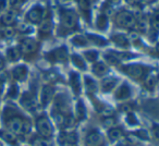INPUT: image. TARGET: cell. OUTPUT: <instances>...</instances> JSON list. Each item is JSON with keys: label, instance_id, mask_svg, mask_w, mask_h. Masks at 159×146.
<instances>
[{"label": "cell", "instance_id": "cell-15", "mask_svg": "<svg viewBox=\"0 0 159 146\" xmlns=\"http://www.w3.org/2000/svg\"><path fill=\"white\" fill-rule=\"evenodd\" d=\"M70 85L75 94H79L81 92V80L79 74L75 72H71L70 74Z\"/></svg>", "mask_w": 159, "mask_h": 146}, {"label": "cell", "instance_id": "cell-49", "mask_svg": "<svg viewBox=\"0 0 159 146\" xmlns=\"http://www.w3.org/2000/svg\"><path fill=\"white\" fill-rule=\"evenodd\" d=\"M2 91H3V81L0 80V95L2 94Z\"/></svg>", "mask_w": 159, "mask_h": 146}, {"label": "cell", "instance_id": "cell-14", "mask_svg": "<svg viewBox=\"0 0 159 146\" xmlns=\"http://www.w3.org/2000/svg\"><path fill=\"white\" fill-rule=\"evenodd\" d=\"M16 20V14L13 11H8L1 14L0 16V23L5 26H11Z\"/></svg>", "mask_w": 159, "mask_h": 146}, {"label": "cell", "instance_id": "cell-45", "mask_svg": "<svg viewBox=\"0 0 159 146\" xmlns=\"http://www.w3.org/2000/svg\"><path fill=\"white\" fill-rule=\"evenodd\" d=\"M126 121H128V123L130 124H136V118L134 117L133 115H129L128 118H126Z\"/></svg>", "mask_w": 159, "mask_h": 146}, {"label": "cell", "instance_id": "cell-1", "mask_svg": "<svg viewBox=\"0 0 159 146\" xmlns=\"http://www.w3.org/2000/svg\"><path fill=\"white\" fill-rule=\"evenodd\" d=\"M26 120L23 116H21L16 109L13 108H7L5 109L3 112V122L9 132H11L14 135H21L22 133L23 123Z\"/></svg>", "mask_w": 159, "mask_h": 146}, {"label": "cell", "instance_id": "cell-38", "mask_svg": "<svg viewBox=\"0 0 159 146\" xmlns=\"http://www.w3.org/2000/svg\"><path fill=\"white\" fill-rule=\"evenodd\" d=\"M136 25H137V29L141 32H145L146 30H147V23H146L145 20H139Z\"/></svg>", "mask_w": 159, "mask_h": 146}, {"label": "cell", "instance_id": "cell-29", "mask_svg": "<svg viewBox=\"0 0 159 146\" xmlns=\"http://www.w3.org/2000/svg\"><path fill=\"white\" fill-rule=\"evenodd\" d=\"M108 25V20H107V16L105 14H100L97 19V26L100 30H105Z\"/></svg>", "mask_w": 159, "mask_h": 146}, {"label": "cell", "instance_id": "cell-48", "mask_svg": "<svg viewBox=\"0 0 159 146\" xmlns=\"http://www.w3.org/2000/svg\"><path fill=\"white\" fill-rule=\"evenodd\" d=\"M126 1H128L129 3H131V5H139L142 0H126Z\"/></svg>", "mask_w": 159, "mask_h": 146}, {"label": "cell", "instance_id": "cell-43", "mask_svg": "<svg viewBox=\"0 0 159 146\" xmlns=\"http://www.w3.org/2000/svg\"><path fill=\"white\" fill-rule=\"evenodd\" d=\"M115 119H113L112 117H107L106 119L104 120V124L106 126H111V125H113L115 124Z\"/></svg>", "mask_w": 159, "mask_h": 146}, {"label": "cell", "instance_id": "cell-53", "mask_svg": "<svg viewBox=\"0 0 159 146\" xmlns=\"http://www.w3.org/2000/svg\"><path fill=\"white\" fill-rule=\"evenodd\" d=\"M117 146H124V144H119V145H117Z\"/></svg>", "mask_w": 159, "mask_h": 146}, {"label": "cell", "instance_id": "cell-16", "mask_svg": "<svg viewBox=\"0 0 159 146\" xmlns=\"http://www.w3.org/2000/svg\"><path fill=\"white\" fill-rule=\"evenodd\" d=\"M131 95V91L126 84H122L116 92V98L117 99H128Z\"/></svg>", "mask_w": 159, "mask_h": 146}, {"label": "cell", "instance_id": "cell-27", "mask_svg": "<svg viewBox=\"0 0 159 146\" xmlns=\"http://www.w3.org/2000/svg\"><path fill=\"white\" fill-rule=\"evenodd\" d=\"M108 135H109V139H111V141H118V139H120L122 137V131H121V129H118V128H113V129H111L110 131H109V133H108Z\"/></svg>", "mask_w": 159, "mask_h": 146}, {"label": "cell", "instance_id": "cell-36", "mask_svg": "<svg viewBox=\"0 0 159 146\" xmlns=\"http://www.w3.org/2000/svg\"><path fill=\"white\" fill-rule=\"evenodd\" d=\"M24 0H9V5L12 9H19L23 5Z\"/></svg>", "mask_w": 159, "mask_h": 146}, {"label": "cell", "instance_id": "cell-3", "mask_svg": "<svg viewBox=\"0 0 159 146\" xmlns=\"http://www.w3.org/2000/svg\"><path fill=\"white\" fill-rule=\"evenodd\" d=\"M116 23L119 25L120 27H124V29H132L136 24V20H135L134 16L129 11H120L119 13L116 16Z\"/></svg>", "mask_w": 159, "mask_h": 146}, {"label": "cell", "instance_id": "cell-44", "mask_svg": "<svg viewBox=\"0 0 159 146\" xmlns=\"http://www.w3.org/2000/svg\"><path fill=\"white\" fill-rule=\"evenodd\" d=\"M152 27L155 29V31H159V16H156L152 20Z\"/></svg>", "mask_w": 159, "mask_h": 146}, {"label": "cell", "instance_id": "cell-6", "mask_svg": "<svg viewBox=\"0 0 159 146\" xmlns=\"http://www.w3.org/2000/svg\"><path fill=\"white\" fill-rule=\"evenodd\" d=\"M21 105L29 111H35L38 107L37 98L35 94L32 92H27L21 97Z\"/></svg>", "mask_w": 159, "mask_h": 146}, {"label": "cell", "instance_id": "cell-35", "mask_svg": "<svg viewBox=\"0 0 159 146\" xmlns=\"http://www.w3.org/2000/svg\"><path fill=\"white\" fill-rule=\"evenodd\" d=\"M89 37H91L89 39H91L93 43H95V44H97V45H105V44H106V40H105L104 38L99 37V36H96V35H89Z\"/></svg>", "mask_w": 159, "mask_h": 146}, {"label": "cell", "instance_id": "cell-7", "mask_svg": "<svg viewBox=\"0 0 159 146\" xmlns=\"http://www.w3.org/2000/svg\"><path fill=\"white\" fill-rule=\"evenodd\" d=\"M27 20L29 22L38 24L44 20V10L40 6H34L27 13Z\"/></svg>", "mask_w": 159, "mask_h": 146}, {"label": "cell", "instance_id": "cell-10", "mask_svg": "<svg viewBox=\"0 0 159 146\" xmlns=\"http://www.w3.org/2000/svg\"><path fill=\"white\" fill-rule=\"evenodd\" d=\"M102 136L98 131H92L87 134L85 139V145L86 146H102Z\"/></svg>", "mask_w": 159, "mask_h": 146}, {"label": "cell", "instance_id": "cell-39", "mask_svg": "<svg viewBox=\"0 0 159 146\" xmlns=\"http://www.w3.org/2000/svg\"><path fill=\"white\" fill-rule=\"evenodd\" d=\"M145 85H146V87H147V89H152L155 87V79L152 78V76H148V78L146 79V81H145Z\"/></svg>", "mask_w": 159, "mask_h": 146}, {"label": "cell", "instance_id": "cell-41", "mask_svg": "<svg viewBox=\"0 0 159 146\" xmlns=\"http://www.w3.org/2000/svg\"><path fill=\"white\" fill-rule=\"evenodd\" d=\"M135 135H136L137 137H139V139H149V136H148V133H147V131H146V130L137 131Z\"/></svg>", "mask_w": 159, "mask_h": 146}, {"label": "cell", "instance_id": "cell-5", "mask_svg": "<svg viewBox=\"0 0 159 146\" xmlns=\"http://www.w3.org/2000/svg\"><path fill=\"white\" fill-rule=\"evenodd\" d=\"M19 48H20L21 53H23V55H25V56L33 55V53H35L36 51H37L38 43L36 42L34 38L26 37L23 40H21Z\"/></svg>", "mask_w": 159, "mask_h": 146}, {"label": "cell", "instance_id": "cell-17", "mask_svg": "<svg viewBox=\"0 0 159 146\" xmlns=\"http://www.w3.org/2000/svg\"><path fill=\"white\" fill-rule=\"evenodd\" d=\"M118 80L115 78H106L102 81V89L104 92H109L111 89H115V86L117 85Z\"/></svg>", "mask_w": 159, "mask_h": 146}, {"label": "cell", "instance_id": "cell-33", "mask_svg": "<svg viewBox=\"0 0 159 146\" xmlns=\"http://www.w3.org/2000/svg\"><path fill=\"white\" fill-rule=\"evenodd\" d=\"M19 94V89L18 86H16V84L11 85L9 89V91H8V96H9L10 98H16V96H18Z\"/></svg>", "mask_w": 159, "mask_h": 146}, {"label": "cell", "instance_id": "cell-9", "mask_svg": "<svg viewBox=\"0 0 159 146\" xmlns=\"http://www.w3.org/2000/svg\"><path fill=\"white\" fill-rule=\"evenodd\" d=\"M124 72L128 74L130 78L134 80H139L143 76L144 74V68L141 64H129L124 68Z\"/></svg>", "mask_w": 159, "mask_h": 146}, {"label": "cell", "instance_id": "cell-52", "mask_svg": "<svg viewBox=\"0 0 159 146\" xmlns=\"http://www.w3.org/2000/svg\"><path fill=\"white\" fill-rule=\"evenodd\" d=\"M156 49H157V50H158V51H159V45H158V46H157V47H156Z\"/></svg>", "mask_w": 159, "mask_h": 146}, {"label": "cell", "instance_id": "cell-4", "mask_svg": "<svg viewBox=\"0 0 159 146\" xmlns=\"http://www.w3.org/2000/svg\"><path fill=\"white\" fill-rule=\"evenodd\" d=\"M60 21L64 29L72 30L77 24V16L75 12L71 11V10H64L60 14Z\"/></svg>", "mask_w": 159, "mask_h": 146}, {"label": "cell", "instance_id": "cell-28", "mask_svg": "<svg viewBox=\"0 0 159 146\" xmlns=\"http://www.w3.org/2000/svg\"><path fill=\"white\" fill-rule=\"evenodd\" d=\"M86 116V110H85V106L82 102H79L77 103V106H76V117L79 118L80 120H82L85 118Z\"/></svg>", "mask_w": 159, "mask_h": 146}, {"label": "cell", "instance_id": "cell-12", "mask_svg": "<svg viewBox=\"0 0 159 146\" xmlns=\"http://www.w3.org/2000/svg\"><path fill=\"white\" fill-rule=\"evenodd\" d=\"M27 71H29L27 70V66L21 64V66H16V68H13L11 74L16 81L23 82V81H25L27 78Z\"/></svg>", "mask_w": 159, "mask_h": 146}, {"label": "cell", "instance_id": "cell-32", "mask_svg": "<svg viewBox=\"0 0 159 146\" xmlns=\"http://www.w3.org/2000/svg\"><path fill=\"white\" fill-rule=\"evenodd\" d=\"M105 58H106L107 62H108L109 64H111V66H117V64L119 63V59H118V57L115 55H112V53H110V55H106L105 56Z\"/></svg>", "mask_w": 159, "mask_h": 146}, {"label": "cell", "instance_id": "cell-20", "mask_svg": "<svg viewBox=\"0 0 159 146\" xmlns=\"http://www.w3.org/2000/svg\"><path fill=\"white\" fill-rule=\"evenodd\" d=\"M33 146H52V143L49 141V139L43 137L40 135H36L32 139Z\"/></svg>", "mask_w": 159, "mask_h": 146}, {"label": "cell", "instance_id": "cell-2", "mask_svg": "<svg viewBox=\"0 0 159 146\" xmlns=\"http://www.w3.org/2000/svg\"><path fill=\"white\" fill-rule=\"evenodd\" d=\"M35 125L36 130L38 132V135L46 139H50L53 135V128L51 124L50 120L48 119V117L45 115L38 116L35 120Z\"/></svg>", "mask_w": 159, "mask_h": 146}, {"label": "cell", "instance_id": "cell-13", "mask_svg": "<svg viewBox=\"0 0 159 146\" xmlns=\"http://www.w3.org/2000/svg\"><path fill=\"white\" fill-rule=\"evenodd\" d=\"M49 55L51 56V60L52 61L64 62L68 59V51H66V49L64 47H60V48L55 49Z\"/></svg>", "mask_w": 159, "mask_h": 146}, {"label": "cell", "instance_id": "cell-31", "mask_svg": "<svg viewBox=\"0 0 159 146\" xmlns=\"http://www.w3.org/2000/svg\"><path fill=\"white\" fill-rule=\"evenodd\" d=\"M84 56H85V58L89 60V61L94 62V61H96V59H97L98 52H97V51H95V50H89V51H85Z\"/></svg>", "mask_w": 159, "mask_h": 146}, {"label": "cell", "instance_id": "cell-34", "mask_svg": "<svg viewBox=\"0 0 159 146\" xmlns=\"http://www.w3.org/2000/svg\"><path fill=\"white\" fill-rule=\"evenodd\" d=\"M100 113H102V116H104L105 118H107V117H112L115 111H113V109L111 108V107H104V108H102V110H100Z\"/></svg>", "mask_w": 159, "mask_h": 146}, {"label": "cell", "instance_id": "cell-50", "mask_svg": "<svg viewBox=\"0 0 159 146\" xmlns=\"http://www.w3.org/2000/svg\"><path fill=\"white\" fill-rule=\"evenodd\" d=\"M109 2H110L111 5H117V3L120 2V0H109Z\"/></svg>", "mask_w": 159, "mask_h": 146}, {"label": "cell", "instance_id": "cell-46", "mask_svg": "<svg viewBox=\"0 0 159 146\" xmlns=\"http://www.w3.org/2000/svg\"><path fill=\"white\" fill-rule=\"evenodd\" d=\"M128 39L137 40V39H139V34H137L136 32H131V33L129 34V38H128Z\"/></svg>", "mask_w": 159, "mask_h": 146}, {"label": "cell", "instance_id": "cell-40", "mask_svg": "<svg viewBox=\"0 0 159 146\" xmlns=\"http://www.w3.org/2000/svg\"><path fill=\"white\" fill-rule=\"evenodd\" d=\"M93 3V0H81V8L83 10H89Z\"/></svg>", "mask_w": 159, "mask_h": 146}, {"label": "cell", "instance_id": "cell-26", "mask_svg": "<svg viewBox=\"0 0 159 146\" xmlns=\"http://www.w3.org/2000/svg\"><path fill=\"white\" fill-rule=\"evenodd\" d=\"M72 61L74 63L75 66H77L79 69L81 70H85L86 69V66H85V62H84V59H83L81 56L79 55H73L72 56Z\"/></svg>", "mask_w": 159, "mask_h": 146}, {"label": "cell", "instance_id": "cell-23", "mask_svg": "<svg viewBox=\"0 0 159 146\" xmlns=\"http://www.w3.org/2000/svg\"><path fill=\"white\" fill-rule=\"evenodd\" d=\"M112 40L116 43V45L120 47H128L129 46V39L128 37H125L124 35L121 34H117V35L112 36Z\"/></svg>", "mask_w": 159, "mask_h": 146}, {"label": "cell", "instance_id": "cell-19", "mask_svg": "<svg viewBox=\"0 0 159 146\" xmlns=\"http://www.w3.org/2000/svg\"><path fill=\"white\" fill-rule=\"evenodd\" d=\"M21 55H22V53H21L19 47H10V48L7 49V58L12 62L18 61Z\"/></svg>", "mask_w": 159, "mask_h": 146}, {"label": "cell", "instance_id": "cell-18", "mask_svg": "<svg viewBox=\"0 0 159 146\" xmlns=\"http://www.w3.org/2000/svg\"><path fill=\"white\" fill-rule=\"evenodd\" d=\"M51 30H52V22H51L49 19H45L43 20V23L40 24L39 27V33L43 36H47L51 33Z\"/></svg>", "mask_w": 159, "mask_h": 146}, {"label": "cell", "instance_id": "cell-22", "mask_svg": "<svg viewBox=\"0 0 159 146\" xmlns=\"http://www.w3.org/2000/svg\"><path fill=\"white\" fill-rule=\"evenodd\" d=\"M107 71H108V66L104 62H96L93 66V72L96 75H104L107 73Z\"/></svg>", "mask_w": 159, "mask_h": 146}, {"label": "cell", "instance_id": "cell-30", "mask_svg": "<svg viewBox=\"0 0 159 146\" xmlns=\"http://www.w3.org/2000/svg\"><path fill=\"white\" fill-rule=\"evenodd\" d=\"M16 34V30L11 26H6L5 29L2 30V36L6 38H11L14 36Z\"/></svg>", "mask_w": 159, "mask_h": 146}, {"label": "cell", "instance_id": "cell-42", "mask_svg": "<svg viewBox=\"0 0 159 146\" xmlns=\"http://www.w3.org/2000/svg\"><path fill=\"white\" fill-rule=\"evenodd\" d=\"M152 137L155 139V141L159 142V124H155L152 126Z\"/></svg>", "mask_w": 159, "mask_h": 146}, {"label": "cell", "instance_id": "cell-11", "mask_svg": "<svg viewBox=\"0 0 159 146\" xmlns=\"http://www.w3.org/2000/svg\"><path fill=\"white\" fill-rule=\"evenodd\" d=\"M60 145L61 146H74L77 141V136L75 133H61L58 137Z\"/></svg>", "mask_w": 159, "mask_h": 146}, {"label": "cell", "instance_id": "cell-25", "mask_svg": "<svg viewBox=\"0 0 159 146\" xmlns=\"http://www.w3.org/2000/svg\"><path fill=\"white\" fill-rule=\"evenodd\" d=\"M72 44L77 47H83V46H86V45L89 44V39L82 35H77L72 38Z\"/></svg>", "mask_w": 159, "mask_h": 146}, {"label": "cell", "instance_id": "cell-51", "mask_svg": "<svg viewBox=\"0 0 159 146\" xmlns=\"http://www.w3.org/2000/svg\"><path fill=\"white\" fill-rule=\"evenodd\" d=\"M143 1H145V2H152V0H143Z\"/></svg>", "mask_w": 159, "mask_h": 146}, {"label": "cell", "instance_id": "cell-54", "mask_svg": "<svg viewBox=\"0 0 159 146\" xmlns=\"http://www.w3.org/2000/svg\"><path fill=\"white\" fill-rule=\"evenodd\" d=\"M158 84H159V80H158Z\"/></svg>", "mask_w": 159, "mask_h": 146}, {"label": "cell", "instance_id": "cell-24", "mask_svg": "<svg viewBox=\"0 0 159 146\" xmlns=\"http://www.w3.org/2000/svg\"><path fill=\"white\" fill-rule=\"evenodd\" d=\"M85 87H86L87 92H89V93H95L97 91V84L89 76H85Z\"/></svg>", "mask_w": 159, "mask_h": 146}, {"label": "cell", "instance_id": "cell-21", "mask_svg": "<svg viewBox=\"0 0 159 146\" xmlns=\"http://www.w3.org/2000/svg\"><path fill=\"white\" fill-rule=\"evenodd\" d=\"M0 136L2 137L7 143L11 144V145H16L18 139H16V135L12 134L9 131H0Z\"/></svg>", "mask_w": 159, "mask_h": 146}, {"label": "cell", "instance_id": "cell-37", "mask_svg": "<svg viewBox=\"0 0 159 146\" xmlns=\"http://www.w3.org/2000/svg\"><path fill=\"white\" fill-rule=\"evenodd\" d=\"M19 31L22 32V33H30V32H32V27L27 24V22L21 23V24L19 25Z\"/></svg>", "mask_w": 159, "mask_h": 146}, {"label": "cell", "instance_id": "cell-47", "mask_svg": "<svg viewBox=\"0 0 159 146\" xmlns=\"http://www.w3.org/2000/svg\"><path fill=\"white\" fill-rule=\"evenodd\" d=\"M7 8V0H0V13L3 12Z\"/></svg>", "mask_w": 159, "mask_h": 146}, {"label": "cell", "instance_id": "cell-8", "mask_svg": "<svg viewBox=\"0 0 159 146\" xmlns=\"http://www.w3.org/2000/svg\"><path fill=\"white\" fill-rule=\"evenodd\" d=\"M53 95H55V89L52 85L47 84L44 85L42 89V93H40V103L42 106H47L49 103L52 100Z\"/></svg>", "mask_w": 159, "mask_h": 146}]
</instances>
